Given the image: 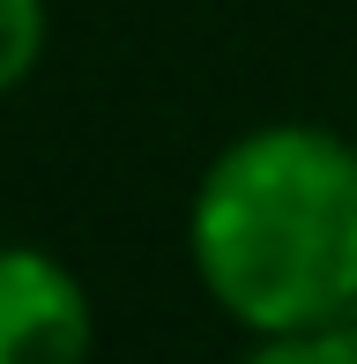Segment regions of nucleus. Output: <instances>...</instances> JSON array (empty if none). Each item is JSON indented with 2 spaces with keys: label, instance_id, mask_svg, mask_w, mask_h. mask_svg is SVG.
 <instances>
[{
  "label": "nucleus",
  "instance_id": "nucleus-2",
  "mask_svg": "<svg viewBox=\"0 0 357 364\" xmlns=\"http://www.w3.org/2000/svg\"><path fill=\"white\" fill-rule=\"evenodd\" d=\"M97 312L68 260L45 245H0V364H90Z\"/></svg>",
  "mask_w": 357,
  "mask_h": 364
},
{
  "label": "nucleus",
  "instance_id": "nucleus-4",
  "mask_svg": "<svg viewBox=\"0 0 357 364\" xmlns=\"http://www.w3.org/2000/svg\"><path fill=\"white\" fill-rule=\"evenodd\" d=\"M45 38H53L45 0H0V97H15L30 75H38Z\"/></svg>",
  "mask_w": 357,
  "mask_h": 364
},
{
  "label": "nucleus",
  "instance_id": "nucleus-3",
  "mask_svg": "<svg viewBox=\"0 0 357 364\" xmlns=\"http://www.w3.org/2000/svg\"><path fill=\"white\" fill-rule=\"evenodd\" d=\"M246 364H357V312L320 327H290V335H253Z\"/></svg>",
  "mask_w": 357,
  "mask_h": 364
},
{
  "label": "nucleus",
  "instance_id": "nucleus-1",
  "mask_svg": "<svg viewBox=\"0 0 357 364\" xmlns=\"http://www.w3.org/2000/svg\"><path fill=\"white\" fill-rule=\"evenodd\" d=\"M201 290L246 335L357 312V141L313 119H275L223 141L186 208Z\"/></svg>",
  "mask_w": 357,
  "mask_h": 364
}]
</instances>
